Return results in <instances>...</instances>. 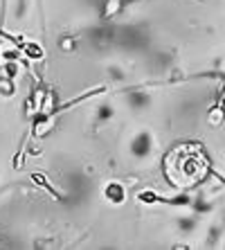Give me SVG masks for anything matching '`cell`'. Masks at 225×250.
I'll return each mask as SVG.
<instances>
[{
    "label": "cell",
    "mask_w": 225,
    "mask_h": 250,
    "mask_svg": "<svg viewBox=\"0 0 225 250\" xmlns=\"http://www.w3.org/2000/svg\"><path fill=\"white\" fill-rule=\"evenodd\" d=\"M25 52H27L29 57H34V59H41V57H43V50H41L36 43H27V45H25Z\"/></svg>",
    "instance_id": "obj_2"
},
{
    "label": "cell",
    "mask_w": 225,
    "mask_h": 250,
    "mask_svg": "<svg viewBox=\"0 0 225 250\" xmlns=\"http://www.w3.org/2000/svg\"><path fill=\"white\" fill-rule=\"evenodd\" d=\"M104 196H106V201H110V203H124L126 192H124V187H122L120 183H108V185L104 187Z\"/></svg>",
    "instance_id": "obj_1"
}]
</instances>
